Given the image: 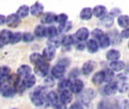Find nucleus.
Here are the masks:
<instances>
[{"instance_id":"4","label":"nucleus","mask_w":129,"mask_h":109,"mask_svg":"<svg viewBox=\"0 0 129 109\" xmlns=\"http://www.w3.org/2000/svg\"><path fill=\"white\" fill-rule=\"evenodd\" d=\"M21 23V18L16 14H11L7 16L6 24L10 28H16Z\"/></svg>"},{"instance_id":"53","label":"nucleus","mask_w":129,"mask_h":109,"mask_svg":"<svg viewBox=\"0 0 129 109\" xmlns=\"http://www.w3.org/2000/svg\"><path fill=\"white\" fill-rule=\"evenodd\" d=\"M6 20H7V17H5L3 14L0 15V24L1 25H4L5 24H6Z\"/></svg>"},{"instance_id":"28","label":"nucleus","mask_w":129,"mask_h":109,"mask_svg":"<svg viewBox=\"0 0 129 109\" xmlns=\"http://www.w3.org/2000/svg\"><path fill=\"white\" fill-rule=\"evenodd\" d=\"M107 35L110 37L111 42L113 44H119L122 41V37L121 34H119L116 30H113L110 31V33Z\"/></svg>"},{"instance_id":"1","label":"nucleus","mask_w":129,"mask_h":109,"mask_svg":"<svg viewBox=\"0 0 129 109\" xmlns=\"http://www.w3.org/2000/svg\"><path fill=\"white\" fill-rule=\"evenodd\" d=\"M47 89L45 86H37L30 94L29 98L32 103L36 106L40 107L44 105L45 102V96L47 94Z\"/></svg>"},{"instance_id":"19","label":"nucleus","mask_w":129,"mask_h":109,"mask_svg":"<svg viewBox=\"0 0 129 109\" xmlns=\"http://www.w3.org/2000/svg\"><path fill=\"white\" fill-rule=\"evenodd\" d=\"M93 14L94 16L98 18H101L107 14V9L104 5H98L94 7L93 8Z\"/></svg>"},{"instance_id":"45","label":"nucleus","mask_w":129,"mask_h":109,"mask_svg":"<svg viewBox=\"0 0 129 109\" xmlns=\"http://www.w3.org/2000/svg\"><path fill=\"white\" fill-rule=\"evenodd\" d=\"M54 77H46V78L44 80V84L46 87L48 88H51L54 86L55 84V80H54Z\"/></svg>"},{"instance_id":"31","label":"nucleus","mask_w":129,"mask_h":109,"mask_svg":"<svg viewBox=\"0 0 129 109\" xmlns=\"http://www.w3.org/2000/svg\"><path fill=\"white\" fill-rule=\"evenodd\" d=\"M46 30H47V27H45L44 24L38 25L34 30L35 36L38 38L46 37Z\"/></svg>"},{"instance_id":"26","label":"nucleus","mask_w":129,"mask_h":109,"mask_svg":"<svg viewBox=\"0 0 129 109\" xmlns=\"http://www.w3.org/2000/svg\"><path fill=\"white\" fill-rule=\"evenodd\" d=\"M120 57H121V53L119 51H118L116 49H110L106 54V58H107V60H108L110 61H114L119 60Z\"/></svg>"},{"instance_id":"2","label":"nucleus","mask_w":129,"mask_h":109,"mask_svg":"<svg viewBox=\"0 0 129 109\" xmlns=\"http://www.w3.org/2000/svg\"><path fill=\"white\" fill-rule=\"evenodd\" d=\"M50 70V65L47 61H43L41 63L35 65L34 72L35 74L40 77H45L48 76Z\"/></svg>"},{"instance_id":"44","label":"nucleus","mask_w":129,"mask_h":109,"mask_svg":"<svg viewBox=\"0 0 129 109\" xmlns=\"http://www.w3.org/2000/svg\"><path fill=\"white\" fill-rule=\"evenodd\" d=\"M107 102V108L106 109H119V105L116 100L115 99H110Z\"/></svg>"},{"instance_id":"6","label":"nucleus","mask_w":129,"mask_h":109,"mask_svg":"<svg viewBox=\"0 0 129 109\" xmlns=\"http://www.w3.org/2000/svg\"><path fill=\"white\" fill-rule=\"evenodd\" d=\"M66 69L65 68H63V66L57 64L55 66H54L51 71V76L53 77H54L55 79H63L64 75H65V72H66Z\"/></svg>"},{"instance_id":"8","label":"nucleus","mask_w":129,"mask_h":109,"mask_svg":"<svg viewBox=\"0 0 129 109\" xmlns=\"http://www.w3.org/2000/svg\"><path fill=\"white\" fill-rule=\"evenodd\" d=\"M58 96L54 91H50L45 96V102L49 107H54L58 103Z\"/></svg>"},{"instance_id":"50","label":"nucleus","mask_w":129,"mask_h":109,"mask_svg":"<svg viewBox=\"0 0 129 109\" xmlns=\"http://www.w3.org/2000/svg\"><path fill=\"white\" fill-rule=\"evenodd\" d=\"M121 36L124 39H129V27L125 28L122 32H121Z\"/></svg>"},{"instance_id":"30","label":"nucleus","mask_w":129,"mask_h":109,"mask_svg":"<svg viewBox=\"0 0 129 109\" xmlns=\"http://www.w3.org/2000/svg\"><path fill=\"white\" fill-rule=\"evenodd\" d=\"M23 82L26 86V89H30L32 88L36 83V78L35 77V75L33 74H29L27 77H23Z\"/></svg>"},{"instance_id":"29","label":"nucleus","mask_w":129,"mask_h":109,"mask_svg":"<svg viewBox=\"0 0 129 109\" xmlns=\"http://www.w3.org/2000/svg\"><path fill=\"white\" fill-rule=\"evenodd\" d=\"M30 13V8L26 5H23L18 8V9L16 11V14L21 18H25Z\"/></svg>"},{"instance_id":"17","label":"nucleus","mask_w":129,"mask_h":109,"mask_svg":"<svg viewBox=\"0 0 129 109\" xmlns=\"http://www.w3.org/2000/svg\"><path fill=\"white\" fill-rule=\"evenodd\" d=\"M86 48H87L88 52H90V53H96V52H98L100 46H99L98 42L96 39L92 38L91 39L87 40Z\"/></svg>"},{"instance_id":"33","label":"nucleus","mask_w":129,"mask_h":109,"mask_svg":"<svg viewBox=\"0 0 129 109\" xmlns=\"http://www.w3.org/2000/svg\"><path fill=\"white\" fill-rule=\"evenodd\" d=\"M117 23L120 27L128 28L129 27V16L126 14L119 15L117 18Z\"/></svg>"},{"instance_id":"27","label":"nucleus","mask_w":129,"mask_h":109,"mask_svg":"<svg viewBox=\"0 0 129 109\" xmlns=\"http://www.w3.org/2000/svg\"><path fill=\"white\" fill-rule=\"evenodd\" d=\"M62 39L63 37L59 36V35L52 38H49L47 41V46L57 49L62 44Z\"/></svg>"},{"instance_id":"21","label":"nucleus","mask_w":129,"mask_h":109,"mask_svg":"<svg viewBox=\"0 0 129 109\" xmlns=\"http://www.w3.org/2000/svg\"><path fill=\"white\" fill-rule=\"evenodd\" d=\"M94 68H95V63L91 60L88 61L84 63L82 68V72L84 75L88 76L93 72V71L94 70Z\"/></svg>"},{"instance_id":"11","label":"nucleus","mask_w":129,"mask_h":109,"mask_svg":"<svg viewBox=\"0 0 129 109\" xmlns=\"http://www.w3.org/2000/svg\"><path fill=\"white\" fill-rule=\"evenodd\" d=\"M119 90V83L117 81H113L107 83L104 88V92L107 96H113Z\"/></svg>"},{"instance_id":"38","label":"nucleus","mask_w":129,"mask_h":109,"mask_svg":"<svg viewBox=\"0 0 129 109\" xmlns=\"http://www.w3.org/2000/svg\"><path fill=\"white\" fill-rule=\"evenodd\" d=\"M21 40H23V33L20 32H15V33H13L12 34L10 44L14 45V44L20 42Z\"/></svg>"},{"instance_id":"25","label":"nucleus","mask_w":129,"mask_h":109,"mask_svg":"<svg viewBox=\"0 0 129 109\" xmlns=\"http://www.w3.org/2000/svg\"><path fill=\"white\" fill-rule=\"evenodd\" d=\"M125 63L123 61L117 60L114 61H111L110 64V68H111L115 72H119L125 68Z\"/></svg>"},{"instance_id":"14","label":"nucleus","mask_w":129,"mask_h":109,"mask_svg":"<svg viewBox=\"0 0 129 109\" xmlns=\"http://www.w3.org/2000/svg\"><path fill=\"white\" fill-rule=\"evenodd\" d=\"M73 93L70 90H64L61 91L60 95V101L61 103L67 105L71 103V102L73 101Z\"/></svg>"},{"instance_id":"9","label":"nucleus","mask_w":129,"mask_h":109,"mask_svg":"<svg viewBox=\"0 0 129 109\" xmlns=\"http://www.w3.org/2000/svg\"><path fill=\"white\" fill-rule=\"evenodd\" d=\"M85 84L82 80H79V79H75L72 83L70 86V90L74 93V94H78L80 93L83 89H84Z\"/></svg>"},{"instance_id":"18","label":"nucleus","mask_w":129,"mask_h":109,"mask_svg":"<svg viewBox=\"0 0 129 109\" xmlns=\"http://www.w3.org/2000/svg\"><path fill=\"white\" fill-rule=\"evenodd\" d=\"M93 15V8L90 7H85L82 8L79 13V17L82 20H89L92 18Z\"/></svg>"},{"instance_id":"16","label":"nucleus","mask_w":129,"mask_h":109,"mask_svg":"<svg viewBox=\"0 0 129 109\" xmlns=\"http://www.w3.org/2000/svg\"><path fill=\"white\" fill-rule=\"evenodd\" d=\"M91 81H92L93 84H94L96 86L101 85L104 82H105L104 71H99L97 73H95L91 78Z\"/></svg>"},{"instance_id":"7","label":"nucleus","mask_w":129,"mask_h":109,"mask_svg":"<svg viewBox=\"0 0 129 109\" xmlns=\"http://www.w3.org/2000/svg\"><path fill=\"white\" fill-rule=\"evenodd\" d=\"M13 33L9 30L4 29L0 33V42H1V48L3 47V46L8 45L11 42V36Z\"/></svg>"},{"instance_id":"47","label":"nucleus","mask_w":129,"mask_h":109,"mask_svg":"<svg viewBox=\"0 0 129 109\" xmlns=\"http://www.w3.org/2000/svg\"><path fill=\"white\" fill-rule=\"evenodd\" d=\"M70 78H73V79H76L78 77V76L79 75V70L77 68H74L70 72Z\"/></svg>"},{"instance_id":"24","label":"nucleus","mask_w":129,"mask_h":109,"mask_svg":"<svg viewBox=\"0 0 129 109\" xmlns=\"http://www.w3.org/2000/svg\"><path fill=\"white\" fill-rule=\"evenodd\" d=\"M31 72H32V68L28 64H22L17 70V74L20 77H27L28 75L31 74Z\"/></svg>"},{"instance_id":"52","label":"nucleus","mask_w":129,"mask_h":109,"mask_svg":"<svg viewBox=\"0 0 129 109\" xmlns=\"http://www.w3.org/2000/svg\"><path fill=\"white\" fill-rule=\"evenodd\" d=\"M54 109H67V107H66V105L63 104V103H57L54 107Z\"/></svg>"},{"instance_id":"57","label":"nucleus","mask_w":129,"mask_h":109,"mask_svg":"<svg viewBox=\"0 0 129 109\" xmlns=\"http://www.w3.org/2000/svg\"><path fill=\"white\" fill-rule=\"evenodd\" d=\"M128 49H129V42H128Z\"/></svg>"},{"instance_id":"51","label":"nucleus","mask_w":129,"mask_h":109,"mask_svg":"<svg viewBox=\"0 0 129 109\" xmlns=\"http://www.w3.org/2000/svg\"><path fill=\"white\" fill-rule=\"evenodd\" d=\"M107 108V102L105 101H101L98 105L97 109H106Z\"/></svg>"},{"instance_id":"58","label":"nucleus","mask_w":129,"mask_h":109,"mask_svg":"<svg viewBox=\"0 0 129 109\" xmlns=\"http://www.w3.org/2000/svg\"><path fill=\"white\" fill-rule=\"evenodd\" d=\"M11 109H18V108H11Z\"/></svg>"},{"instance_id":"20","label":"nucleus","mask_w":129,"mask_h":109,"mask_svg":"<svg viewBox=\"0 0 129 109\" xmlns=\"http://www.w3.org/2000/svg\"><path fill=\"white\" fill-rule=\"evenodd\" d=\"M114 18L115 17L110 13H109L101 18V23L104 27L110 28L114 24Z\"/></svg>"},{"instance_id":"34","label":"nucleus","mask_w":129,"mask_h":109,"mask_svg":"<svg viewBox=\"0 0 129 109\" xmlns=\"http://www.w3.org/2000/svg\"><path fill=\"white\" fill-rule=\"evenodd\" d=\"M29 61L33 64L36 65L38 64L41 63L42 61H45V59H44L42 55H41L38 52H33L29 55Z\"/></svg>"},{"instance_id":"46","label":"nucleus","mask_w":129,"mask_h":109,"mask_svg":"<svg viewBox=\"0 0 129 109\" xmlns=\"http://www.w3.org/2000/svg\"><path fill=\"white\" fill-rule=\"evenodd\" d=\"M57 64L61 65V66H63L65 68H67L70 66V61L67 58H61L60 60H59Z\"/></svg>"},{"instance_id":"48","label":"nucleus","mask_w":129,"mask_h":109,"mask_svg":"<svg viewBox=\"0 0 129 109\" xmlns=\"http://www.w3.org/2000/svg\"><path fill=\"white\" fill-rule=\"evenodd\" d=\"M110 13L114 17H119V15H121V10H120L119 8H113V9L110 11Z\"/></svg>"},{"instance_id":"49","label":"nucleus","mask_w":129,"mask_h":109,"mask_svg":"<svg viewBox=\"0 0 129 109\" xmlns=\"http://www.w3.org/2000/svg\"><path fill=\"white\" fill-rule=\"evenodd\" d=\"M84 107H83V105L81 103V102H74L73 104H72L70 105V107L69 108V109H83Z\"/></svg>"},{"instance_id":"55","label":"nucleus","mask_w":129,"mask_h":109,"mask_svg":"<svg viewBox=\"0 0 129 109\" xmlns=\"http://www.w3.org/2000/svg\"><path fill=\"white\" fill-rule=\"evenodd\" d=\"M123 108L125 109H129V100H125L122 102Z\"/></svg>"},{"instance_id":"13","label":"nucleus","mask_w":129,"mask_h":109,"mask_svg":"<svg viewBox=\"0 0 129 109\" xmlns=\"http://www.w3.org/2000/svg\"><path fill=\"white\" fill-rule=\"evenodd\" d=\"M57 14L53 12H45L41 17L42 24H51L56 22Z\"/></svg>"},{"instance_id":"15","label":"nucleus","mask_w":129,"mask_h":109,"mask_svg":"<svg viewBox=\"0 0 129 109\" xmlns=\"http://www.w3.org/2000/svg\"><path fill=\"white\" fill-rule=\"evenodd\" d=\"M42 56L44 58V59L47 61H50L51 60H53L55 57L56 55V49L48 46L46 48H45L42 51Z\"/></svg>"},{"instance_id":"54","label":"nucleus","mask_w":129,"mask_h":109,"mask_svg":"<svg viewBox=\"0 0 129 109\" xmlns=\"http://www.w3.org/2000/svg\"><path fill=\"white\" fill-rule=\"evenodd\" d=\"M85 47H86V45H84L82 42H79V44L76 45V49L78 50H84L85 49Z\"/></svg>"},{"instance_id":"41","label":"nucleus","mask_w":129,"mask_h":109,"mask_svg":"<svg viewBox=\"0 0 129 109\" xmlns=\"http://www.w3.org/2000/svg\"><path fill=\"white\" fill-rule=\"evenodd\" d=\"M72 27H73V24L71 21H68L63 25H59V27H58L59 33L68 32L69 30H70L72 29Z\"/></svg>"},{"instance_id":"23","label":"nucleus","mask_w":129,"mask_h":109,"mask_svg":"<svg viewBox=\"0 0 129 109\" xmlns=\"http://www.w3.org/2000/svg\"><path fill=\"white\" fill-rule=\"evenodd\" d=\"M77 39L76 38L75 36H73V35H67V36H63V39H62V46L63 47H65V48H70L71 46L76 44V42Z\"/></svg>"},{"instance_id":"22","label":"nucleus","mask_w":129,"mask_h":109,"mask_svg":"<svg viewBox=\"0 0 129 109\" xmlns=\"http://www.w3.org/2000/svg\"><path fill=\"white\" fill-rule=\"evenodd\" d=\"M11 75V68L8 66H2L0 69V81L1 84H3L8 81L9 76Z\"/></svg>"},{"instance_id":"42","label":"nucleus","mask_w":129,"mask_h":109,"mask_svg":"<svg viewBox=\"0 0 129 109\" xmlns=\"http://www.w3.org/2000/svg\"><path fill=\"white\" fill-rule=\"evenodd\" d=\"M13 86H14V88L15 89L16 93H23L24 90L26 89V86H25V85H24V83H23V80H19L17 83H15Z\"/></svg>"},{"instance_id":"10","label":"nucleus","mask_w":129,"mask_h":109,"mask_svg":"<svg viewBox=\"0 0 129 109\" xmlns=\"http://www.w3.org/2000/svg\"><path fill=\"white\" fill-rule=\"evenodd\" d=\"M30 14L34 17H39L44 14V5L39 2H36L30 6Z\"/></svg>"},{"instance_id":"40","label":"nucleus","mask_w":129,"mask_h":109,"mask_svg":"<svg viewBox=\"0 0 129 109\" xmlns=\"http://www.w3.org/2000/svg\"><path fill=\"white\" fill-rule=\"evenodd\" d=\"M104 34H105V33H104V31H103L101 28H95V29H94V30L91 31V36L93 37V39H96L97 41H98L100 38H101Z\"/></svg>"},{"instance_id":"36","label":"nucleus","mask_w":129,"mask_h":109,"mask_svg":"<svg viewBox=\"0 0 129 109\" xmlns=\"http://www.w3.org/2000/svg\"><path fill=\"white\" fill-rule=\"evenodd\" d=\"M71 83L72 81L69 79H63V80H61L60 82L58 83L57 85V89L58 90L60 91H63L64 90H67V89H70V86L71 85Z\"/></svg>"},{"instance_id":"35","label":"nucleus","mask_w":129,"mask_h":109,"mask_svg":"<svg viewBox=\"0 0 129 109\" xmlns=\"http://www.w3.org/2000/svg\"><path fill=\"white\" fill-rule=\"evenodd\" d=\"M59 35V30L58 28H57L55 26H49L47 27L46 30V37L49 38H52L54 36H57Z\"/></svg>"},{"instance_id":"39","label":"nucleus","mask_w":129,"mask_h":109,"mask_svg":"<svg viewBox=\"0 0 129 109\" xmlns=\"http://www.w3.org/2000/svg\"><path fill=\"white\" fill-rule=\"evenodd\" d=\"M68 15L64 14V13H61L59 14H57V17H56V23L59 24V25H63L65 24L67 22H68Z\"/></svg>"},{"instance_id":"32","label":"nucleus","mask_w":129,"mask_h":109,"mask_svg":"<svg viewBox=\"0 0 129 109\" xmlns=\"http://www.w3.org/2000/svg\"><path fill=\"white\" fill-rule=\"evenodd\" d=\"M98 43H99V46H100V48L101 49H107L110 45H111V40L110 39V37L108 36V35L107 34H104L101 38H100L98 40Z\"/></svg>"},{"instance_id":"12","label":"nucleus","mask_w":129,"mask_h":109,"mask_svg":"<svg viewBox=\"0 0 129 109\" xmlns=\"http://www.w3.org/2000/svg\"><path fill=\"white\" fill-rule=\"evenodd\" d=\"M96 96V92L92 90V89H87L85 90L82 96H81V99L83 103L88 104L90 102H91Z\"/></svg>"},{"instance_id":"5","label":"nucleus","mask_w":129,"mask_h":109,"mask_svg":"<svg viewBox=\"0 0 129 109\" xmlns=\"http://www.w3.org/2000/svg\"><path fill=\"white\" fill-rule=\"evenodd\" d=\"M90 36V31L87 27H80L78 29L75 33V36L79 42H85L88 40Z\"/></svg>"},{"instance_id":"3","label":"nucleus","mask_w":129,"mask_h":109,"mask_svg":"<svg viewBox=\"0 0 129 109\" xmlns=\"http://www.w3.org/2000/svg\"><path fill=\"white\" fill-rule=\"evenodd\" d=\"M16 93V90L13 86L10 85L9 83L6 84V83L1 84V94L4 98H13Z\"/></svg>"},{"instance_id":"56","label":"nucleus","mask_w":129,"mask_h":109,"mask_svg":"<svg viewBox=\"0 0 129 109\" xmlns=\"http://www.w3.org/2000/svg\"><path fill=\"white\" fill-rule=\"evenodd\" d=\"M125 72L126 73H128L129 74V63L125 66Z\"/></svg>"},{"instance_id":"37","label":"nucleus","mask_w":129,"mask_h":109,"mask_svg":"<svg viewBox=\"0 0 129 109\" xmlns=\"http://www.w3.org/2000/svg\"><path fill=\"white\" fill-rule=\"evenodd\" d=\"M115 71H113L111 68H108L104 70L105 73V82L110 83L113 82L115 78Z\"/></svg>"},{"instance_id":"43","label":"nucleus","mask_w":129,"mask_h":109,"mask_svg":"<svg viewBox=\"0 0 129 109\" xmlns=\"http://www.w3.org/2000/svg\"><path fill=\"white\" fill-rule=\"evenodd\" d=\"M35 39V35H33L31 33L29 32H26L23 33V42H26V43H29V42H33Z\"/></svg>"}]
</instances>
